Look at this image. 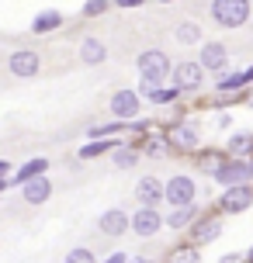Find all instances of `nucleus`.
Masks as SVG:
<instances>
[{
	"instance_id": "a211bd4d",
	"label": "nucleus",
	"mask_w": 253,
	"mask_h": 263,
	"mask_svg": "<svg viewBox=\"0 0 253 263\" xmlns=\"http://www.w3.org/2000/svg\"><path fill=\"white\" fill-rule=\"evenodd\" d=\"M253 83V66L240 69V73H229V77L219 80V93H232V90H246Z\"/></svg>"
},
{
	"instance_id": "a878e982",
	"label": "nucleus",
	"mask_w": 253,
	"mask_h": 263,
	"mask_svg": "<svg viewBox=\"0 0 253 263\" xmlns=\"http://www.w3.org/2000/svg\"><path fill=\"white\" fill-rule=\"evenodd\" d=\"M107 7H111V0H87V4L80 7V14L83 17H97V14H104Z\"/></svg>"
},
{
	"instance_id": "c85d7f7f",
	"label": "nucleus",
	"mask_w": 253,
	"mask_h": 263,
	"mask_svg": "<svg viewBox=\"0 0 253 263\" xmlns=\"http://www.w3.org/2000/svg\"><path fill=\"white\" fill-rule=\"evenodd\" d=\"M222 163H226L222 156H215V153H205V156H201V170H205V173H215L219 166H222Z\"/></svg>"
},
{
	"instance_id": "7ed1b4c3",
	"label": "nucleus",
	"mask_w": 253,
	"mask_h": 263,
	"mask_svg": "<svg viewBox=\"0 0 253 263\" xmlns=\"http://www.w3.org/2000/svg\"><path fill=\"white\" fill-rule=\"evenodd\" d=\"M212 177H215V184H222V187L250 184V180H253V156H236V159H229V163H222V166H219Z\"/></svg>"
},
{
	"instance_id": "ddd939ff",
	"label": "nucleus",
	"mask_w": 253,
	"mask_h": 263,
	"mask_svg": "<svg viewBox=\"0 0 253 263\" xmlns=\"http://www.w3.org/2000/svg\"><path fill=\"white\" fill-rule=\"evenodd\" d=\"M21 197H25L28 204H45L49 197H52V180L42 173V177H31L21 184Z\"/></svg>"
},
{
	"instance_id": "473e14b6",
	"label": "nucleus",
	"mask_w": 253,
	"mask_h": 263,
	"mask_svg": "<svg viewBox=\"0 0 253 263\" xmlns=\"http://www.w3.org/2000/svg\"><path fill=\"white\" fill-rule=\"evenodd\" d=\"M7 173H11V163H7V159H0V177H7Z\"/></svg>"
},
{
	"instance_id": "2f4dec72",
	"label": "nucleus",
	"mask_w": 253,
	"mask_h": 263,
	"mask_svg": "<svg viewBox=\"0 0 253 263\" xmlns=\"http://www.w3.org/2000/svg\"><path fill=\"white\" fill-rule=\"evenodd\" d=\"M115 4H118V7H142L146 0H115Z\"/></svg>"
},
{
	"instance_id": "f3484780",
	"label": "nucleus",
	"mask_w": 253,
	"mask_h": 263,
	"mask_svg": "<svg viewBox=\"0 0 253 263\" xmlns=\"http://www.w3.org/2000/svg\"><path fill=\"white\" fill-rule=\"evenodd\" d=\"M194 222H198V208L194 204H180V208H173L167 215V229H173V232H180V229H187Z\"/></svg>"
},
{
	"instance_id": "f03ea898",
	"label": "nucleus",
	"mask_w": 253,
	"mask_h": 263,
	"mask_svg": "<svg viewBox=\"0 0 253 263\" xmlns=\"http://www.w3.org/2000/svg\"><path fill=\"white\" fill-rule=\"evenodd\" d=\"M208 14H212L215 25H222V28H243L250 21L253 7H250V0H212Z\"/></svg>"
},
{
	"instance_id": "bb28decb",
	"label": "nucleus",
	"mask_w": 253,
	"mask_h": 263,
	"mask_svg": "<svg viewBox=\"0 0 253 263\" xmlns=\"http://www.w3.org/2000/svg\"><path fill=\"white\" fill-rule=\"evenodd\" d=\"M63 263H97V260H94V253L87 250V246H77V250L66 253V260H63Z\"/></svg>"
},
{
	"instance_id": "b1692460",
	"label": "nucleus",
	"mask_w": 253,
	"mask_h": 263,
	"mask_svg": "<svg viewBox=\"0 0 253 263\" xmlns=\"http://www.w3.org/2000/svg\"><path fill=\"white\" fill-rule=\"evenodd\" d=\"M135 163H139V149L135 145H115V166L118 170H129Z\"/></svg>"
},
{
	"instance_id": "4c0bfd02",
	"label": "nucleus",
	"mask_w": 253,
	"mask_h": 263,
	"mask_svg": "<svg viewBox=\"0 0 253 263\" xmlns=\"http://www.w3.org/2000/svg\"><path fill=\"white\" fill-rule=\"evenodd\" d=\"M160 4H177V0H160Z\"/></svg>"
},
{
	"instance_id": "423d86ee",
	"label": "nucleus",
	"mask_w": 253,
	"mask_h": 263,
	"mask_svg": "<svg viewBox=\"0 0 253 263\" xmlns=\"http://www.w3.org/2000/svg\"><path fill=\"white\" fill-rule=\"evenodd\" d=\"M253 204V191L250 184H236V187H226L219 194V211L222 215H236V211H246Z\"/></svg>"
},
{
	"instance_id": "39448f33",
	"label": "nucleus",
	"mask_w": 253,
	"mask_h": 263,
	"mask_svg": "<svg viewBox=\"0 0 253 263\" xmlns=\"http://www.w3.org/2000/svg\"><path fill=\"white\" fill-rule=\"evenodd\" d=\"M194 194H198V184H194L187 173H177V177L167 180V204H170V208L194 204Z\"/></svg>"
},
{
	"instance_id": "72a5a7b5",
	"label": "nucleus",
	"mask_w": 253,
	"mask_h": 263,
	"mask_svg": "<svg viewBox=\"0 0 253 263\" xmlns=\"http://www.w3.org/2000/svg\"><path fill=\"white\" fill-rule=\"evenodd\" d=\"M104 263H129V260H125V256H121V253H115V256H107Z\"/></svg>"
},
{
	"instance_id": "e433bc0d",
	"label": "nucleus",
	"mask_w": 253,
	"mask_h": 263,
	"mask_svg": "<svg viewBox=\"0 0 253 263\" xmlns=\"http://www.w3.org/2000/svg\"><path fill=\"white\" fill-rule=\"evenodd\" d=\"M246 263H253V250H250V253H246Z\"/></svg>"
},
{
	"instance_id": "cd10ccee",
	"label": "nucleus",
	"mask_w": 253,
	"mask_h": 263,
	"mask_svg": "<svg viewBox=\"0 0 253 263\" xmlns=\"http://www.w3.org/2000/svg\"><path fill=\"white\" fill-rule=\"evenodd\" d=\"M167 145H170L167 139H160V135H153V139L146 142V153H149V156H163V153H167Z\"/></svg>"
},
{
	"instance_id": "dca6fc26",
	"label": "nucleus",
	"mask_w": 253,
	"mask_h": 263,
	"mask_svg": "<svg viewBox=\"0 0 253 263\" xmlns=\"http://www.w3.org/2000/svg\"><path fill=\"white\" fill-rule=\"evenodd\" d=\"M170 145L184 149V153L198 149V128H194V125H173L170 128Z\"/></svg>"
},
{
	"instance_id": "c756f323",
	"label": "nucleus",
	"mask_w": 253,
	"mask_h": 263,
	"mask_svg": "<svg viewBox=\"0 0 253 263\" xmlns=\"http://www.w3.org/2000/svg\"><path fill=\"white\" fill-rule=\"evenodd\" d=\"M173 97H177V90H163V87L149 90V101H153V104H170Z\"/></svg>"
},
{
	"instance_id": "9d476101",
	"label": "nucleus",
	"mask_w": 253,
	"mask_h": 263,
	"mask_svg": "<svg viewBox=\"0 0 253 263\" xmlns=\"http://www.w3.org/2000/svg\"><path fill=\"white\" fill-rule=\"evenodd\" d=\"M97 229H101L104 236L118 239V236H125V232H132V215H125L121 208H107L104 215L97 218Z\"/></svg>"
},
{
	"instance_id": "2eb2a0df",
	"label": "nucleus",
	"mask_w": 253,
	"mask_h": 263,
	"mask_svg": "<svg viewBox=\"0 0 253 263\" xmlns=\"http://www.w3.org/2000/svg\"><path fill=\"white\" fill-rule=\"evenodd\" d=\"M107 59V45L101 39H83L80 42V63L87 66H101Z\"/></svg>"
},
{
	"instance_id": "0eeeda50",
	"label": "nucleus",
	"mask_w": 253,
	"mask_h": 263,
	"mask_svg": "<svg viewBox=\"0 0 253 263\" xmlns=\"http://www.w3.org/2000/svg\"><path fill=\"white\" fill-rule=\"evenodd\" d=\"M39 52H31V49H17V52H11V59H7V69H11L14 80H31L39 77Z\"/></svg>"
},
{
	"instance_id": "aec40b11",
	"label": "nucleus",
	"mask_w": 253,
	"mask_h": 263,
	"mask_svg": "<svg viewBox=\"0 0 253 263\" xmlns=\"http://www.w3.org/2000/svg\"><path fill=\"white\" fill-rule=\"evenodd\" d=\"M229 156H250L253 153V135L250 132H236V135H232V139H229Z\"/></svg>"
},
{
	"instance_id": "6ab92c4d",
	"label": "nucleus",
	"mask_w": 253,
	"mask_h": 263,
	"mask_svg": "<svg viewBox=\"0 0 253 263\" xmlns=\"http://www.w3.org/2000/svg\"><path fill=\"white\" fill-rule=\"evenodd\" d=\"M59 25H63V14L59 11H42V14H35L31 31H35V35H45V31H56Z\"/></svg>"
},
{
	"instance_id": "f8f14e48",
	"label": "nucleus",
	"mask_w": 253,
	"mask_h": 263,
	"mask_svg": "<svg viewBox=\"0 0 253 263\" xmlns=\"http://www.w3.org/2000/svg\"><path fill=\"white\" fill-rule=\"evenodd\" d=\"M135 197H139V204H149V208H156L167 201V184L156 180V177H142L139 184H135Z\"/></svg>"
},
{
	"instance_id": "c9c22d12",
	"label": "nucleus",
	"mask_w": 253,
	"mask_h": 263,
	"mask_svg": "<svg viewBox=\"0 0 253 263\" xmlns=\"http://www.w3.org/2000/svg\"><path fill=\"white\" fill-rule=\"evenodd\" d=\"M4 187H7V177H0V191H4Z\"/></svg>"
},
{
	"instance_id": "4be33fe9",
	"label": "nucleus",
	"mask_w": 253,
	"mask_h": 263,
	"mask_svg": "<svg viewBox=\"0 0 253 263\" xmlns=\"http://www.w3.org/2000/svg\"><path fill=\"white\" fill-rule=\"evenodd\" d=\"M173 39L180 42V45H194V42H201V25H194V21H180L177 31H173Z\"/></svg>"
},
{
	"instance_id": "1a4fd4ad",
	"label": "nucleus",
	"mask_w": 253,
	"mask_h": 263,
	"mask_svg": "<svg viewBox=\"0 0 253 263\" xmlns=\"http://www.w3.org/2000/svg\"><path fill=\"white\" fill-rule=\"evenodd\" d=\"M163 225H167V218H163L156 208H149V204H142V208L132 215V232H135V236H142V239L156 236Z\"/></svg>"
},
{
	"instance_id": "20e7f679",
	"label": "nucleus",
	"mask_w": 253,
	"mask_h": 263,
	"mask_svg": "<svg viewBox=\"0 0 253 263\" xmlns=\"http://www.w3.org/2000/svg\"><path fill=\"white\" fill-rule=\"evenodd\" d=\"M139 107H142V97H139L135 90H118V93H111L107 111H111L115 121H135L139 118Z\"/></svg>"
},
{
	"instance_id": "f704fd0d",
	"label": "nucleus",
	"mask_w": 253,
	"mask_h": 263,
	"mask_svg": "<svg viewBox=\"0 0 253 263\" xmlns=\"http://www.w3.org/2000/svg\"><path fill=\"white\" fill-rule=\"evenodd\" d=\"M129 263H153V260H142V256H135V260H129Z\"/></svg>"
},
{
	"instance_id": "9b49d317",
	"label": "nucleus",
	"mask_w": 253,
	"mask_h": 263,
	"mask_svg": "<svg viewBox=\"0 0 253 263\" xmlns=\"http://www.w3.org/2000/svg\"><path fill=\"white\" fill-rule=\"evenodd\" d=\"M205 69H212V73H226V66H229V49L222 45V42H205L201 45V59H198Z\"/></svg>"
},
{
	"instance_id": "4468645a",
	"label": "nucleus",
	"mask_w": 253,
	"mask_h": 263,
	"mask_svg": "<svg viewBox=\"0 0 253 263\" xmlns=\"http://www.w3.org/2000/svg\"><path fill=\"white\" fill-rule=\"evenodd\" d=\"M219 236H222V218H198L191 225V242L194 246H208Z\"/></svg>"
},
{
	"instance_id": "58836bf2",
	"label": "nucleus",
	"mask_w": 253,
	"mask_h": 263,
	"mask_svg": "<svg viewBox=\"0 0 253 263\" xmlns=\"http://www.w3.org/2000/svg\"><path fill=\"white\" fill-rule=\"evenodd\" d=\"M250 107H253V90H250Z\"/></svg>"
},
{
	"instance_id": "f257e3e1",
	"label": "nucleus",
	"mask_w": 253,
	"mask_h": 263,
	"mask_svg": "<svg viewBox=\"0 0 253 263\" xmlns=\"http://www.w3.org/2000/svg\"><path fill=\"white\" fill-rule=\"evenodd\" d=\"M135 66H139V73H142V93L163 87V80H170V73H173V63L163 49H146Z\"/></svg>"
},
{
	"instance_id": "412c9836",
	"label": "nucleus",
	"mask_w": 253,
	"mask_h": 263,
	"mask_svg": "<svg viewBox=\"0 0 253 263\" xmlns=\"http://www.w3.org/2000/svg\"><path fill=\"white\" fill-rule=\"evenodd\" d=\"M167 263H201V253L194 242H187V246H177L167 253Z\"/></svg>"
},
{
	"instance_id": "6e6552de",
	"label": "nucleus",
	"mask_w": 253,
	"mask_h": 263,
	"mask_svg": "<svg viewBox=\"0 0 253 263\" xmlns=\"http://www.w3.org/2000/svg\"><path fill=\"white\" fill-rule=\"evenodd\" d=\"M170 80H173V87H177V90H198L201 87V80H205V66L201 63H191V59H187V63H177L173 66V73H170Z\"/></svg>"
},
{
	"instance_id": "7c9ffc66",
	"label": "nucleus",
	"mask_w": 253,
	"mask_h": 263,
	"mask_svg": "<svg viewBox=\"0 0 253 263\" xmlns=\"http://www.w3.org/2000/svg\"><path fill=\"white\" fill-rule=\"evenodd\" d=\"M219 263H246V253H229V256H222Z\"/></svg>"
},
{
	"instance_id": "5701e85b",
	"label": "nucleus",
	"mask_w": 253,
	"mask_h": 263,
	"mask_svg": "<svg viewBox=\"0 0 253 263\" xmlns=\"http://www.w3.org/2000/svg\"><path fill=\"white\" fill-rule=\"evenodd\" d=\"M49 170V159H42V156H35V159H28L25 166L17 170V184H25V180H31V177H42V173Z\"/></svg>"
},
{
	"instance_id": "393cba45",
	"label": "nucleus",
	"mask_w": 253,
	"mask_h": 263,
	"mask_svg": "<svg viewBox=\"0 0 253 263\" xmlns=\"http://www.w3.org/2000/svg\"><path fill=\"white\" fill-rule=\"evenodd\" d=\"M115 145H118V142H107V139H94L91 145H83V149H80V159H94V156H101V153H115Z\"/></svg>"
}]
</instances>
